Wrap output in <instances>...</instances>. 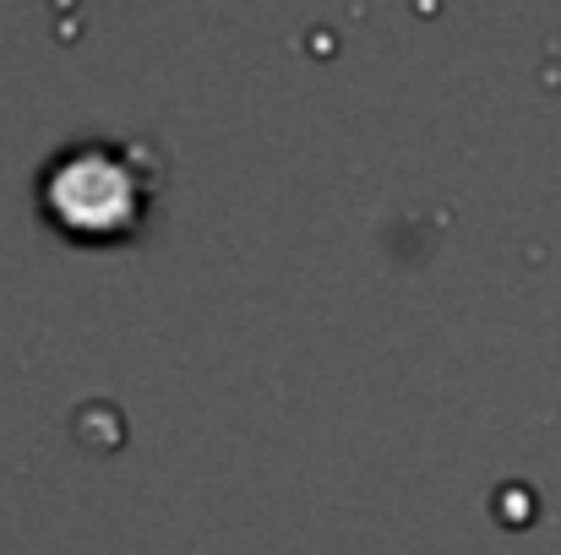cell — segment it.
I'll list each match as a JSON object with an SVG mask.
<instances>
[{
    "label": "cell",
    "mask_w": 561,
    "mask_h": 555,
    "mask_svg": "<svg viewBox=\"0 0 561 555\" xmlns=\"http://www.w3.org/2000/svg\"><path fill=\"white\" fill-rule=\"evenodd\" d=\"M159 185H164V164L148 142L77 137L44 159L33 196H38V218L60 240L110 251V245L142 240Z\"/></svg>",
    "instance_id": "obj_1"
}]
</instances>
